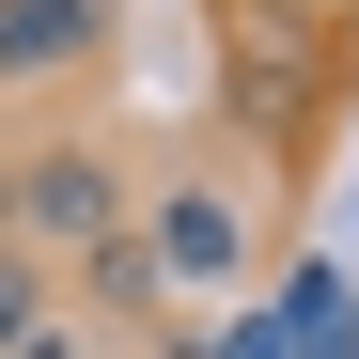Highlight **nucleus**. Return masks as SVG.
Masks as SVG:
<instances>
[{
    "mask_svg": "<svg viewBox=\"0 0 359 359\" xmlns=\"http://www.w3.org/2000/svg\"><path fill=\"white\" fill-rule=\"evenodd\" d=\"M94 47H109V0H0V79H79L94 63Z\"/></svg>",
    "mask_w": 359,
    "mask_h": 359,
    "instance_id": "7ed1b4c3",
    "label": "nucleus"
},
{
    "mask_svg": "<svg viewBox=\"0 0 359 359\" xmlns=\"http://www.w3.org/2000/svg\"><path fill=\"white\" fill-rule=\"evenodd\" d=\"M32 344H47V266L0 250V359H32Z\"/></svg>",
    "mask_w": 359,
    "mask_h": 359,
    "instance_id": "20e7f679",
    "label": "nucleus"
},
{
    "mask_svg": "<svg viewBox=\"0 0 359 359\" xmlns=\"http://www.w3.org/2000/svg\"><path fill=\"white\" fill-rule=\"evenodd\" d=\"M126 172H109L94 141H47V156H16V250L32 266H63V250H126Z\"/></svg>",
    "mask_w": 359,
    "mask_h": 359,
    "instance_id": "f257e3e1",
    "label": "nucleus"
},
{
    "mask_svg": "<svg viewBox=\"0 0 359 359\" xmlns=\"http://www.w3.org/2000/svg\"><path fill=\"white\" fill-rule=\"evenodd\" d=\"M141 266H156V281H234V266H250V203L203 188V172L156 188V203H141Z\"/></svg>",
    "mask_w": 359,
    "mask_h": 359,
    "instance_id": "f03ea898",
    "label": "nucleus"
},
{
    "mask_svg": "<svg viewBox=\"0 0 359 359\" xmlns=\"http://www.w3.org/2000/svg\"><path fill=\"white\" fill-rule=\"evenodd\" d=\"M0 250H16V156H0Z\"/></svg>",
    "mask_w": 359,
    "mask_h": 359,
    "instance_id": "39448f33",
    "label": "nucleus"
}]
</instances>
